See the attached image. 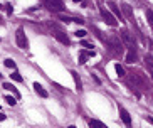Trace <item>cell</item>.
Listing matches in <instances>:
<instances>
[{
	"mask_svg": "<svg viewBox=\"0 0 153 128\" xmlns=\"http://www.w3.org/2000/svg\"><path fill=\"white\" fill-rule=\"evenodd\" d=\"M136 61V47H128V54H126V63L131 64Z\"/></svg>",
	"mask_w": 153,
	"mask_h": 128,
	"instance_id": "9",
	"label": "cell"
},
{
	"mask_svg": "<svg viewBox=\"0 0 153 128\" xmlns=\"http://www.w3.org/2000/svg\"><path fill=\"white\" fill-rule=\"evenodd\" d=\"M120 115H121V120H123V121H125V125H128V127H130V125H131V118H130V113H128V111H126L125 108H121V110H120Z\"/></svg>",
	"mask_w": 153,
	"mask_h": 128,
	"instance_id": "11",
	"label": "cell"
},
{
	"mask_svg": "<svg viewBox=\"0 0 153 128\" xmlns=\"http://www.w3.org/2000/svg\"><path fill=\"white\" fill-rule=\"evenodd\" d=\"M4 88H5V89H9V91H12V93H15V95L19 96V91L15 89L14 84H10V83H4Z\"/></svg>",
	"mask_w": 153,
	"mask_h": 128,
	"instance_id": "15",
	"label": "cell"
},
{
	"mask_svg": "<svg viewBox=\"0 0 153 128\" xmlns=\"http://www.w3.org/2000/svg\"><path fill=\"white\" fill-rule=\"evenodd\" d=\"M108 5H109V9L113 10V14L116 15V17H120V20H123V14L120 12V9H118V5H116V4H113V2H109Z\"/></svg>",
	"mask_w": 153,
	"mask_h": 128,
	"instance_id": "14",
	"label": "cell"
},
{
	"mask_svg": "<svg viewBox=\"0 0 153 128\" xmlns=\"http://www.w3.org/2000/svg\"><path fill=\"white\" fill-rule=\"evenodd\" d=\"M5 101H7L9 105H12V106L15 105V98H12V96H7V98H5Z\"/></svg>",
	"mask_w": 153,
	"mask_h": 128,
	"instance_id": "20",
	"label": "cell"
},
{
	"mask_svg": "<svg viewBox=\"0 0 153 128\" xmlns=\"http://www.w3.org/2000/svg\"><path fill=\"white\" fill-rule=\"evenodd\" d=\"M2 22H4V20H2V17H0V24H2Z\"/></svg>",
	"mask_w": 153,
	"mask_h": 128,
	"instance_id": "25",
	"label": "cell"
},
{
	"mask_svg": "<svg viewBox=\"0 0 153 128\" xmlns=\"http://www.w3.org/2000/svg\"><path fill=\"white\" fill-rule=\"evenodd\" d=\"M54 37L57 39L59 42H61V44H64V46H69V44H71V41H69V37L66 36L64 32H61V31H56V32H54Z\"/></svg>",
	"mask_w": 153,
	"mask_h": 128,
	"instance_id": "7",
	"label": "cell"
},
{
	"mask_svg": "<svg viewBox=\"0 0 153 128\" xmlns=\"http://www.w3.org/2000/svg\"><path fill=\"white\" fill-rule=\"evenodd\" d=\"M71 76H72V79H74V83H76V89H77V91H81L82 84H81V79H79L77 73H76V71H71Z\"/></svg>",
	"mask_w": 153,
	"mask_h": 128,
	"instance_id": "13",
	"label": "cell"
},
{
	"mask_svg": "<svg viewBox=\"0 0 153 128\" xmlns=\"http://www.w3.org/2000/svg\"><path fill=\"white\" fill-rule=\"evenodd\" d=\"M74 2H81V0H74Z\"/></svg>",
	"mask_w": 153,
	"mask_h": 128,
	"instance_id": "26",
	"label": "cell"
},
{
	"mask_svg": "<svg viewBox=\"0 0 153 128\" xmlns=\"http://www.w3.org/2000/svg\"><path fill=\"white\" fill-rule=\"evenodd\" d=\"M108 44H109V47H111V51L114 54H123V42L120 41L118 37H109Z\"/></svg>",
	"mask_w": 153,
	"mask_h": 128,
	"instance_id": "3",
	"label": "cell"
},
{
	"mask_svg": "<svg viewBox=\"0 0 153 128\" xmlns=\"http://www.w3.org/2000/svg\"><path fill=\"white\" fill-rule=\"evenodd\" d=\"M0 78H2V74H0Z\"/></svg>",
	"mask_w": 153,
	"mask_h": 128,
	"instance_id": "27",
	"label": "cell"
},
{
	"mask_svg": "<svg viewBox=\"0 0 153 128\" xmlns=\"http://www.w3.org/2000/svg\"><path fill=\"white\" fill-rule=\"evenodd\" d=\"M89 125L91 127H99V128H104L103 121H98V120H89Z\"/></svg>",
	"mask_w": 153,
	"mask_h": 128,
	"instance_id": "16",
	"label": "cell"
},
{
	"mask_svg": "<svg viewBox=\"0 0 153 128\" xmlns=\"http://www.w3.org/2000/svg\"><path fill=\"white\" fill-rule=\"evenodd\" d=\"M101 15H103V19H104V22L108 24V25H111V27H114L116 25V17L111 14V12H108V10L104 9V7H101Z\"/></svg>",
	"mask_w": 153,
	"mask_h": 128,
	"instance_id": "5",
	"label": "cell"
},
{
	"mask_svg": "<svg viewBox=\"0 0 153 128\" xmlns=\"http://www.w3.org/2000/svg\"><path fill=\"white\" fill-rule=\"evenodd\" d=\"M146 19H148L150 25H152V24H153V20H152V9H146Z\"/></svg>",
	"mask_w": 153,
	"mask_h": 128,
	"instance_id": "19",
	"label": "cell"
},
{
	"mask_svg": "<svg viewBox=\"0 0 153 128\" xmlns=\"http://www.w3.org/2000/svg\"><path fill=\"white\" fill-rule=\"evenodd\" d=\"M93 56H94V51H81V54H79V63L84 64L86 59H88V57H93Z\"/></svg>",
	"mask_w": 153,
	"mask_h": 128,
	"instance_id": "10",
	"label": "cell"
},
{
	"mask_svg": "<svg viewBox=\"0 0 153 128\" xmlns=\"http://www.w3.org/2000/svg\"><path fill=\"white\" fill-rule=\"evenodd\" d=\"M44 7L51 12H62L66 9L62 0H44Z\"/></svg>",
	"mask_w": 153,
	"mask_h": 128,
	"instance_id": "2",
	"label": "cell"
},
{
	"mask_svg": "<svg viewBox=\"0 0 153 128\" xmlns=\"http://www.w3.org/2000/svg\"><path fill=\"white\" fill-rule=\"evenodd\" d=\"M10 76H12V79H15V81H22V76L19 73H14V74H10Z\"/></svg>",
	"mask_w": 153,
	"mask_h": 128,
	"instance_id": "21",
	"label": "cell"
},
{
	"mask_svg": "<svg viewBox=\"0 0 153 128\" xmlns=\"http://www.w3.org/2000/svg\"><path fill=\"white\" fill-rule=\"evenodd\" d=\"M4 120H5V115H4V113H0V121H4Z\"/></svg>",
	"mask_w": 153,
	"mask_h": 128,
	"instance_id": "24",
	"label": "cell"
},
{
	"mask_svg": "<svg viewBox=\"0 0 153 128\" xmlns=\"http://www.w3.org/2000/svg\"><path fill=\"white\" fill-rule=\"evenodd\" d=\"M116 73H118V76H125V69L120 64H116Z\"/></svg>",
	"mask_w": 153,
	"mask_h": 128,
	"instance_id": "18",
	"label": "cell"
},
{
	"mask_svg": "<svg viewBox=\"0 0 153 128\" xmlns=\"http://www.w3.org/2000/svg\"><path fill=\"white\" fill-rule=\"evenodd\" d=\"M86 34H88L86 31H77L76 32V37H86Z\"/></svg>",
	"mask_w": 153,
	"mask_h": 128,
	"instance_id": "22",
	"label": "cell"
},
{
	"mask_svg": "<svg viewBox=\"0 0 153 128\" xmlns=\"http://www.w3.org/2000/svg\"><path fill=\"white\" fill-rule=\"evenodd\" d=\"M0 7H2V5H0Z\"/></svg>",
	"mask_w": 153,
	"mask_h": 128,
	"instance_id": "28",
	"label": "cell"
},
{
	"mask_svg": "<svg viewBox=\"0 0 153 128\" xmlns=\"http://www.w3.org/2000/svg\"><path fill=\"white\" fill-rule=\"evenodd\" d=\"M128 81L138 91H148L150 89V81L141 71H131V73H128Z\"/></svg>",
	"mask_w": 153,
	"mask_h": 128,
	"instance_id": "1",
	"label": "cell"
},
{
	"mask_svg": "<svg viewBox=\"0 0 153 128\" xmlns=\"http://www.w3.org/2000/svg\"><path fill=\"white\" fill-rule=\"evenodd\" d=\"M15 41H17V46L20 47V49H25V47L29 46V41H27V37H25V34H24V29H17Z\"/></svg>",
	"mask_w": 153,
	"mask_h": 128,
	"instance_id": "4",
	"label": "cell"
},
{
	"mask_svg": "<svg viewBox=\"0 0 153 128\" xmlns=\"http://www.w3.org/2000/svg\"><path fill=\"white\" fill-rule=\"evenodd\" d=\"M5 66H7V68H12V69H14L15 68V63H14V61H12V59H5Z\"/></svg>",
	"mask_w": 153,
	"mask_h": 128,
	"instance_id": "17",
	"label": "cell"
},
{
	"mask_svg": "<svg viewBox=\"0 0 153 128\" xmlns=\"http://www.w3.org/2000/svg\"><path fill=\"white\" fill-rule=\"evenodd\" d=\"M145 61L148 63V69H150V71H152V56H148V57H146V59H145Z\"/></svg>",
	"mask_w": 153,
	"mask_h": 128,
	"instance_id": "23",
	"label": "cell"
},
{
	"mask_svg": "<svg viewBox=\"0 0 153 128\" xmlns=\"http://www.w3.org/2000/svg\"><path fill=\"white\" fill-rule=\"evenodd\" d=\"M121 9H123V14L126 15V19H128L130 22H133V20H135V17H133V10H131L130 5H128V4H123Z\"/></svg>",
	"mask_w": 153,
	"mask_h": 128,
	"instance_id": "8",
	"label": "cell"
},
{
	"mask_svg": "<svg viewBox=\"0 0 153 128\" xmlns=\"http://www.w3.org/2000/svg\"><path fill=\"white\" fill-rule=\"evenodd\" d=\"M34 88H36V93L39 96H42V98H47V96H49V93L45 91V89L41 86V84H39V83H34Z\"/></svg>",
	"mask_w": 153,
	"mask_h": 128,
	"instance_id": "12",
	"label": "cell"
},
{
	"mask_svg": "<svg viewBox=\"0 0 153 128\" xmlns=\"http://www.w3.org/2000/svg\"><path fill=\"white\" fill-rule=\"evenodd\" d=\"M121 41L125 42L128 47H135V37L131 36L128 31H121Z\"/></svg>",
	"mask_w": 153,
	"mask_h": 128,
	"instance_id": "6",
	"label": "cell"
}]
</instances>
